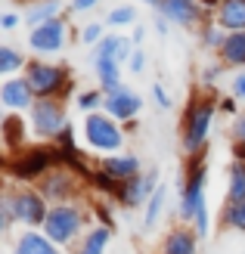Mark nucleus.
<instances>
[{
    "label": "nucleus",
    "instance_id": "obj_5",
    "mask_svg": "<svg viewBox=\"0 0 245 254\" xmlns=\"http://www.w3.org/2000/svg\"><path fill=\"white\" fill-rule=\"evenodd\" d=\"M84 136H87V143L99 152H118L124 146V133L115 127L112 118L99 115V112H90L84 118Z\"/></svg>",
    "mask_w": 245,
    "mask_h": 254
},
{
    "label": "nucleus",
    "instance_id": "obj_22",
    "mask_svg": "<svg viewBox=\"0 0 245 254\" xmlns=\"http://www.w3.org/2000/svg\"><path fill=\"white\" fill-rule=\"evenodd\" d=\"M227 201H230V205H242V201H245V164H242V161H233V164H230Z\"/></svg>",
    "mask_w": 245,
    "mask_h": 254
},
{
    "label": "nucleus",
    "instance_id": "obj_24",
    "mask_svg": "<svg viewBox=\"0 0 245 254\" xmlns=\"http://www.w3.org/2000/svg\"><path fill=\"white\" fill-rule=\"evenodd\" d=\"M109 236H112V230H106V226H99V230H93V233L87 236V242L81 245V254H106Z\"/></svg>",
    "mask_w": 245,
    "mask_h": 254
},
{
    "label": "nucleus",
    "instance_id": "obj_38",
    "mask_svg": "<svg viewBox=\"0 0 245 254\" xmlns=\"http://www.w3.org/2000/svg\"><path fill=\"white\" fill-rule=\"evenodd\" d=\"M156 28H159V31H162V34H164V31H167V19H164V16H162V19H156Z\"/></svg>",
    "mask_w": 245,
    "mask_h": 254
},
{
    "label": "nucleus",
    "instance_id": "obj_33",
    "mask_svg": "<svg viewBox=\"0 0 245 254\" xmlns=\"http://www.w3.org/2000/svg\"><path fill=\"white\" fill-rule=\"evenodd\" d=\"M127 65H131V71H143V65H146V56H143V50H134V56H131V62H127Z\"/></svg>",
    "mask_w": 245,
    "mask_h": 254
},
{
    "label": "nucleus",
    "instance_id": "obj_16",
    "mask_svg": "<svg viewBox=\"0 0 245 254\" xmlns=\"http://www.w3.org/2000/svg\"><path fill=\"white\" fill-rule=\"evenodd\" d=\"M31 96H34V90L28 87L25 78H9L3 87H0V99H3L6 109H28Z\"/></svg>",
    "mask_w": 245,
    "mask_h": 254
},
{
    "label": "nucleus",
    "instance_id": "obj_35",
    "mask_svg": "<svg viewBox=\"0 0 245 254\" xmlns=\"http://www.w3.org/2000/svg\"><path fill=\"white\" fill-rule=\"evenodd\" d=\"M99 0H72V9L75 12H84V9H90V6H96Z\"/></svg>",
    "mask_w": 245,
    "mask_h": 254
},
{
    "label": "nucleus",
    "instance_id": "obj_14",
    "mask_svg": "<svg viewBox=\"0 0 245 254\" xmlns=\"http://www.w3.org/2000/svg\"><path fill=\"white\" fill-rule=\"evenodd\" d=\"M99 171L109 174L112 180H118V183H127V180H134V177H140V161L134 155H112V158H102Z\"/></svg>",
    "mask_w": 245,
    "mask_h": 254
},
{
    "label": "nucleus",
    "instance_id": "obj_7",
    "mask_svg": "<svg viewBox=\"0 0 245 254\" xmlns=\"http://www.w3.org/2000/svg\"><path fill=\"white\" fill-rule=\"evenodd\" d=\"M31 121H34V130L41 136H59L69 127L59 99H37L34 109H31Z\"/></svg>",
    "mask_w": 245,
    "mask_h": 254
},
{
    "label": "nucleus",
    "instance_id": "obj_36",
    "mask_svg": "<svg viewBox=\"0 0 245 254\" xmlns=\"http://www.w3.org/2000/svg\"><path fill=\"white\" fill-rule=\"evenodd\" d=\"M233 133H236V139H239V143H245V115H242V118H236V124H233Z\"/></svg>",
    "mask_w": 245,
    "mask_h": 254
},
{
    "label": "nucleus",
    "instance_id": "obj_23",
    "mask_svg": "<svg viewBox=\"0 0 245 254\" xmlns=\"http://www.w3.org/2000/svg\"><path fill=\"white\" fill-rule=\"evenodd\" d=\"M221 56H224V62H230V65H245V31L227 34Z\"/></svg>",
    "mask_w": 245,
    "mask_h": 254
},
{
    "label": "nucleus",
    "instance_id": "obj_26",
    "mask_svg": "<svg viewBox=\"0 0 245 254\" xmlns=\"http://www.w3.org/2000/svg\"><path fill=\"white\" fill-rule=\"evenodd\" d=\"M3 139H6L9 146L25 143V121L16 118V115H6V118H3Z\"/></svg>",
    "mask_w": 245,
    "mask_h": 254
},
{
    "label": "nucleus",
    "instance_id": "obj_6",
    "mask_svg": "<svg viewBox=\"0 0 245 254\" xmlns=\"http://www.w3.org/2000/svg\"><path fill=\"white\" fill-rule=\"evenodd\" d=\"M3 201L9 205L12 217H16L19 223H25V226H44L47 214H50L44 195H41V192H31V189H19V192L6 195Z\"/></svg>",
    "mask_w": 245,
    "mask_h": 254
},
{
    "label": "nucleus",
    "instance_id": "obj_10",
    "mask_svg": "<svg viewBox=\"0 0 245 254\" xmlns=\"http://www.w3.org/2000/svg\"><path fill=\"white\" fill-rule=\"evenodd\" d=\"M156 180H159V174L156 171H149V174H140L134 177V180H127L124 189H121V205L124 208H137V205H143V201H149L152 195H156Z\"/></svg>",
    "mask_w": 245,
    "mask_h": 254
},
{
    "label": "nucleus",
    "instance_id": "obj_8",
    "mask_svg": "<svg viewBox=\"0 0 245 254\" xmlns=\"http://www.w3.org/2000/svg\"><path fill=\"white\" fill-rule=\"evenodd\" d=\"M56 161H59L56 149H31V152H25V155H19L12 161L9 174L19 177V180H34V177H41L50 164H56Z\"/></svg>",
    "mask_w": 245,
    "mask_h": 254
},
{
    "label": "nucleus",
    "instance_id": "obj_32",
    "mask_svg": "<svg viewBox=\"0 0 245 254\" xmlns=\"http://www.w3.org/2000/svg\"><path fill=\"white\" fill-rule=\"evenodd\" d=\"M152 96H156V103H159L162 109H171V96L164 93V87H162V84H152Z\"/></svg>",
    "mask_w": 245,
    "mask_h": 254
},
{
    "label": "nucleus",
    "instance_id": "obj_4",
    "mask_svg": "<svg viewBox=\"0 0 245 254\" xmlns=\"http://www.w3.org/2000/svg\"><path fill=\"white\" fill-rule=\"evenodd\" d=\"M214 118V99H199L196 106L189 109L186 115V133H183V149L189 155H199L202 146H205V136H208V127Z\"/></svg>",
    "mask_w": 245,
    "mask_h": 254
},
{
    "label": "nucleus",
    "instance_id": "obj_37",
    "mask_svg": "<svg viewBox=\"0 0 245 254\" xmlns=\"http://www.w3.org/2000/svg\"><path fill=\"white\" fill-rule=\"evenodd\" d=\"M0 25H3L6 31H9V28H16V25H19V16H16V12H6V16H3V22H0Z\"/></svg>",
    "mask_w": 245,
    "mask_h": 254
},
{
    "label": "nucleus",
    "instance_id": "obj_18",
    "mask_svg": "<svg viewBox=\"0 0 245 254\" xmlns=\"http://www.w3.org/2000/svg\"><path fill=\"white\" fill-rule=\"evenodd\" d=\"M12 254H59V251H56V245L50 242L47 236H41V233H25L19 242H16V248H12Z\"/></svg>",
    "mask_w": 245,
    "mask_h": 254
},
{
    "label": "nucleus",
    "instance_id": "obj_3",
    "mask_svg": "<svg viewBox=\"0 0 245 254\" xmlns=\"http://www.w3.org/2000/svg\"><path fill=\"white\" fill-rule=\"evenodd\" d=\"M81 230V211L75 205H56L50 208L47 220H44V236L53 245H69Z\"/></svg>",
    "mask_w": 245,
    "mask_h": 254
},
{
    "label": "nucleus",
    "instance_id": "obj_21",
    "mask_svg": "<svg viewBox=\"0 0 245 254\" xmlns=\"http://www.w3.org/2000/svg\"><path fill=\"white\" fill-rule=\"evenodd\" d=\"M96 78H99V87L106 93L118 90L121 87V65L112 62V59H96Z\"/></svg>",
    "mask_w": 245,
    "mask_h": 254
},
{
    "label": "nucleus",
    "instance_id": "obj_17",
    "mask_svg": "<svg viewBox=\"0 0 245 254\" xmlns=\"http://www.w3.org/2000/svg\"><path fill=\"white\" fill-rule=\"evenodd\" d=\"M134 41H127V37H102V41L96 44V59H112L118 62V65H124V62H131L134 56Z\"/></svg>",
    "mask_w": 245,
    "mask_h": 254
},
{
    "label": "nucleus",
    "instance_id": "obj_11",
    "mask_svg": "<svg viewBox=\"0 0 245 254\" xmlns=\"http://www.w3.org/2000/svg\"><path fill=\"white\" fill-rule=\"evenodd\" d=\"M106 109H109L112 118L127 121V118H134L137 112L143 109V99H140V96L131 90V87H118V90L106 93Z\"/></svg>",
    "mask_w": 245,
    "mask_h": 254
},
{
    "label": "nucleus",
    "instance_id": "obj_40",
    "mask_svg": "<svg viewBox=\"0 0 245 254\" xmlns=\"http://www.w3.org/2000/svg\"><path fill=\"white\" fill-rule=\"evenodd\" d=\"M146 3H149V6H162V0H146Z\"/></svg>",
    "mask_w": 245,
    "mask_h": 254
},
{
    "label": "nucleus",
    "instance_id": "obj_29",
    "mask_svg": "<svg viewBox=\"0 0 245 254\" xmlns=\"http://www.w3.org/2000/svg\"><path fill=\"white\" fill-rule=\"evenodd\" d=\"M137 19V9L134 6H118L109 12V25H131Z\"/></svg>",
    "mask_w": 245,
    "mask_h": 254
},
{
    "label": "nucleus",
    "instance_id": "obj_31",
    "mask_svg": "<svg viewBox=\"0 0 245 254\" xmlns=\"http://www.w3.org/2000/svg\"><path fill=\"white\" fill-rule=\"evenodd\" d=\"M81 41H84V44H93V41H102V25H99V22H90L87 28L81 31Z\"/></svg>",
    "mask_w": 245,
    "mask_h": 254
},
{
    "label": "nucleus",
    "instance_id": "obj_27",
    "mask_svg": "<svg viewBox=\"0 0 245 254\" xmlns=\"http://www.w3.org/2000/svg\"><path fill=\"white\" fill-rule=\"evenodd\" d=\"M224 223L230 226V230H242L245 233V201H242V205H227Z\"/></svg>",
    "mask_w": 245,
    "mask_h": 254
},
{
    "label": "nucleus",
    "instance_id": "obj_9",
    "mask_svg": "<svg viewBox=\"0 0 245 254\" xmlns=\"http://www.w3.org/2000/svg\"><path fill=\"white\" fill-rule=\"evenodd\" d=\"M28 44H31L34 53H59L62 44H66V22L53 19V22L41 25V28H34Z\"/></svg>",
    "mask_w": 245,
    "mask_h": 254
},
{
    "label": "nucleus",
    "instance_id": "obj_25",
    "mask_svg": "<svg viewBox=\"0 0 245 254\" xmlns=\"http://www.w3.org/2000/svg\"><path fill=\"white\" fill-rule=\"evenodd\" d=\"M164 198H167V189H164V186H159V189H156V195H152V198H149V205H146V217H143L146 230L159 223V217H162V208H164Z\"/></svg>",
    "mask_w": 245,
    "mask_h": 254
},
{
    "label": "nucleus",
    "instance_id": "obj_13",
    "mask_svg": "<svg viewBox=\"0 0 245 254\" xmlns=\"http://www.w3.org/2000/svg\"><path fill=\"white\" fill-rule=\"evenodd\" d=\"M217 28H224L230 34L245 31V0H224L217 6V19H214Z\"/></svg>",
    "mask_w": 245,
    "mask_h": 254
},
{
    "label": "nucleus",
    "instance_id": "obj_2",
    "mask_svg": "<svg viewBox=\"0 0 245 254\" xmlns=\"http://www.w3.org/2000/svg\"><path fill=\"white\" fill-rule=\"evenodd\" d=\"M25 81L34 90L37 99H53V93H59L62 87H69V71L66 65H47V62H31L25 65Z\"/></svg>",
    "mask_w": 245,
    "mask_h": 254
},
{
    "label": "nucleus",
    "instance_id": "obj_19",
    "mask_svg": "<svg viewBox=\"0 0 245 254\" xmlns=\"http://www.w3.org/2000/svg\"><path fill=\"white\" fill-rule=\"evenodd\" d=\"M59 6H62V0H41L37 6H31L28 12H25V22H28V25H31V31H34V28H41V25L59 19V16H56Z\"/></svg>",
    "mask_w": 245,
    "mask_h": 254
},
{
    "label": "nucleus",
    "instance_id": "obj_39",
    "mask_svg": "<svg viewBox=\"0 0 245 254\" xmlns=\"http://www.w3.org/2000/svg\"><path fill=\"white\" fill-rule=\"evenodd\" d=\"M202 3H208V6H221L224 0H202Z\"/></svg>",
    "mask_w": 245,
    "mask_h": 254
},
{
    "label": "nucleus",
    "instance_id": "obj_15",
    "mask_svg": "<svg viewBox=\"0 0 245 254\" xmlns=\"http://www.w3.org/2000/svg\"><path fill=\"white\" fill-rule=\"evenodd\" d=\"M44 198H56L62 205V198H69L75 192V180H72V171L69 168H53L50 171V177L44 180Z\"/></svg>",
    "mask_w": 245,
    "mask_h": 254
},
{
    "label": "nucleus",
    "instance_id": "obj_30",
    "mask_svg": "<svg viewBox=\"0 0 245 254\" xmlns=\"http://www.w3.org/2000/svg\"><path fill=\"white\" fill-rule=\"evenodd\" d=\"M99 103H106V96H102L99 90H87V93H81V96H78V106H81V109H87V112H90V109H96Z\"/></svg>",
    "mask_w": 245,
    "mask_h": 254
},
{
    "label": "nucleus",
    "instance_id": "obj_28",
    "mask_svg": "<svg viewBox=\"0 0 245 254\" xmlns=\"http://www.w3.org/2000/svg\"><path fill=\"white\" fill-rule=\"evenodd\" d=\"M16 68H22V56L16 53V50H12V47H0V71H16Z\"/></svg>",
    "mask_w": 245,
    "mask_h": 254
},
{
    "label": "nucleus",
    "instance_id": "obj_1",
    "mask_svg": "<svg viewBox=\"0 0 245 254\" xmlns=\"http://www.w3.org/2000/svg\"><path fill=\"white\" fill-rule=\"evenodd\" d=\"M205 177L208 168L205 161H192L186 186H183V201H180V217H186L196 223L199 236H208V208H205Z\"/></svg>",
    "mask_w": 245,
    "mask_h": 254
},
{
    "label": "nucleus",
    "instance_id": "obj_34",
    "mask_svg": "<svg viewBox=\"0 0 245 254\" xmlns=\"http://www.w3.org/2000/svg\"><path fill=\"white\" fill-rule=\"evenodd\" d=\"M233 93H236V99H242V103H245V71L233 78Z\"/></svg>",
    "mask_w": 245,
    "mask_h": 254
},
{
    "label": "nucleus",
    "instance_id": "obj_20",
    "mask_svg": "<svg viewBox=\"0 0 245 254\" xmlns=\"http://www.w3.org/2000/svg\"><path fill=\"white\" fill-rule=\"evenodd\" d=\"M164 254H199L196 248V233L189 230H174L164 239Z\"/></svg>",
    "mask_w": 245,
    "mask_h": 254
},
{
    "label": "nucleus",
    "instance_id": "obj_12",
    "mask_svg": "<svg viewBox=\"0 0 245 254\" xmlns=\"http://www.w3.org/2000/svg\"><path fill=\"white\" fill-rule=\"evenodd\" d=\"M162 16L167 22L174 25H183V28H189V25H196L199 16H202V3L199 0H162Z\"/></svg>",
    "mask_w": 245,
    "mask_h": 254
}]
</instances>
